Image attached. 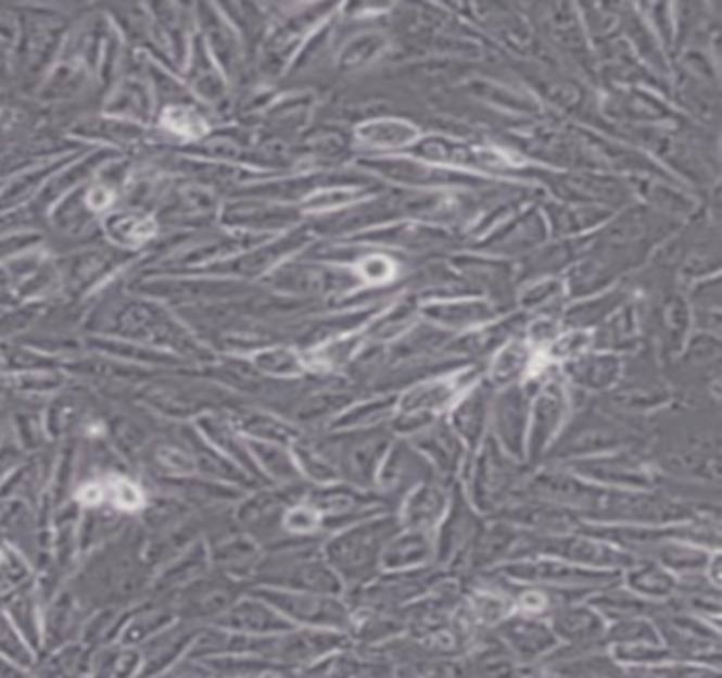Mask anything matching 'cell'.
<instances>
[{
	"mask_svg": "<svg viewBox=\"0 0 722 678\" xmlns=\"http://www.w3.org/2000/svg\"><path fill=\"white\" fill-rule=\"evenodd\" d=\"M394 410H396L394 394L369 399L365 403H352L345 412H341L338 416L333 428L345 430V428H363V426L390 423L394 416Z\"/></svg>",
	"mask_w": 722,
	"mask_h": 678,
	"instance_id": "40",
	"label": "cell"
},
{
	"mask_svg": "<svg viewBox=\"0 0 722 678\" xmlns=\"http://www.w3.org/2000/svg\"><path fill=\"white\" fill-rule=\"evenodd\" d=\"M115 200V193L109 189V187H93L89 193H87V204L89 209L93 211H104L113 204Z\"/></svg>",
	"mask_w": 722,
	"mask_h": 678,
	"instance_id": "55",
	"label": "cell"
},
{
	"mask_svg": "<svg viewBox=\"0 0 722 678\" xmlns=\"http://www.w3.org/2000/svg\"><path fill=\"white\" fill-rule=\"evenodd\" d=\"M401 530L396 513L388 511L329 535L322 555L338 573L343 592H356L382 573V555L390 539Z\"/></svg>",
	"mask_w": 722,
	"mask_h": 678,
	"instance_id": "1",
	"label": "cell"
},
{
	"mask_svg": "<svg viewBox=\"0 0 722 678\" xmlns=\"http://www.w3.org/2000/svg\"><path fill=\"white\" fill-rule=\"evenodd\" d=\"M350 611H352V622L347 628V636L350 640L358 642V646H376L407 630L405 606H394V608L354 606Z\"/></svg>",
	"mask_w": 722,
	"mask_h": 678,
	"instance_id": "29",
	"label": "cell"
},
{
	"mask_svg": "<svg viewBox=\"0 0 722 678\" xmlns=\"http://www.w3.org/2000/svg\"><path fill=\"white\" fill-rule=\"evenodd\" d=\"M256 365L271 376H299L305 372L303 356L291 348H271L261 352L255 359Z\"/></svg>",
	"mask_w": 722,
	"mask_h": 678,
	"instance_id": "46",
	"label": "cell"
},
{
	"mask_svg": "<svg viewBox=\"0 0 722 678\" xmlns=\"http://www.w3.org/2000/svg\"><path fill=\"white\" fill-rule=\"evenodd\" d=\"M449 494H452L449 481L441 477H432L425 484L416 486L396 508L401 528L432 532L447 511Z\"/></svg>",
	"mask_w": 722,
	"mask_h": 678,
	"instance_id": "25",
	"label": "cell"
},
{
	"mask_svg": "<svg viewBox=\"0 0 722 678\" xmlns=\"http://www.w3.org/2000/svg\"><path fill=\"white\" fill-rule=\"evenodd\" d=\"M447 570L428 564L418 568H403V570H385L373 577L369 583L358 588L356 592L347 593V606H380V608H394L405 606L422 598L425 593L434 588V583Z\"/></svg>",
	"mask_w": 722,
	"mask_h": 678,
	"instance_id": "10",
	"label": "cell"
},
{
	"mask_svg": "<svg viewBox=\"0 0 722 678\" xmlns=\"http://www.w3.org/2000/svg\"><path fill=\"white\" fill-rule=\"evenodd\" d=\"M621 583H625L628 590L636 592L642 598L666 602L676 593V575L661 566L659 562L637 557L636 562L623 570Z\"/></svg>",
	"mask_w": 722,
	"mask_h": 678,
	"instance_id": "34",
	"label": "cell"
},
{
	"mask_svg": "<svg viewBox=\"0 0 722 678\" xmlns=\"http://www.w3.org/2000/svg\"><path fill=\"white\" fill-rule=\"evenodd\" d=\"M636 432L619 420H612L595 410H585L574 416L568 424L559 439L553 441L552 448L545 456L552 461H579L592 459L599 454L634 450L637 445Z\"/></svg>",
	"mask_w": 722,
	"mask_h": 678,
	"instance_id": "6",
	"label": "cell"
},
{
	"mask_svg": "<svg viewBox=\"0 0 722 678\" xmlns=\"http://www.w3.org/2000/svg\"><path fill=\"white\" fill-rule=\"evenodd\" d=\"M492 570L509 577L512 581H519V583H532V586L552 588V590L595 592V590L621 583L619 570H595V568L577 566V564H570V562H563L557 557H547V555L512 560Z\"/></svg>",
	"mask_w": 722,
	"mask_h": 678,
	"instance_id": "9",
	"label": "cell"
},
{
	"mask_svg": "<svg viewBox=\"0 0 722 678\" xmlns=\"http://www.w3.org/2000/svg\"><path fill=\"white\" fill-rule=\"evenodd\" d=\"M568 405L570 401L563 386L553 376H547L532 397V423L528 439V456L532 461L543 459L552 448L555 435L559 432L563 416L568 412Z\"/></svg>",
	"mask_w": 722,
	"mask_h": 678,
	"instance_id": "21",
	"label": "cell"
},
{
	"mask_svg": "<svg viewBox=\"0 0 722 678\" xmlns=\"http://www.w3.org/2000/svg\"><path fill=\"white\" fill-rule=\"evenodd\" d=\"M525 479V470L501 448L494 435L485 437L470 473L472 507L487 517L496 515L523 492Z\"/></svg>",
	"mask_w": 722,
	"mask_h": 678,
	"instance_id": "5",
	"label": "cell"
},
{
	"mask_svg": "<svg viewBox=\"0 0 722 678\" xmlns=\"http://www.w3.org/2000/svg\"><path fill=\"white\" fill-rule=\"evenodd\" d=\"M547 218L553 234L559 238H574L585 231H592L597 225L606 223L612 211L595 204H547Z\"/></svg>",
	"mask_w": 722,
	"mask_h": 678,
	"instance_id": "36",
	"label": "cell"
},
{
	"mask_svg": "<svg viewBox=\"0 0 722 678\" xmlns=\"http://www.w3.org/2000/svg\"><path fill=\"white\" fill-rule=\"evenodd\" d=\"M420 314L432 325L447 329L452 334L470 331L483 325H490L498 310L485 301V299H443V301H430L425 307H420Z\"/></svg>",
	"mask_w": 722,
	"mask_h": 678,
	"instance_id": "27",
	"label": "cell"
},
{
	"mask_svg": "<svg viewBox=\"0 0 722 678\" xmlns=\"http://www.w3.org/2000/svg\"><path fill=\"white\" fill-rule=\"evenodd\" d=\"M587 602L606 622H621L632 617H655L666 608V602H655L648 598H642L636 592L621 588V583L601 588L587 595Z\"/></svg>",
	"mask_w": 722,
	"mask_h": 678,
	"instance_id": "32",
	"label": "cell"
},
{
	"mask_svg": "<svg viewBox=\"0 0 722 678\" xmlns=\"http://www.w3.org/2000/svg\"><path fill=\"white\" fill-rule=\"evenodd\" d=\"M592 343H594V339H592L590 331L570 329V334L557 336V339L549 346V352H552L555 359L570 361V359H577V356L590 352Z\"/></svg>",
	"mask_w": 722,
	"mask_h": 678,
	"instance_id": "52",
	"label": "cell"
},
{
	"mask_svg": "<svg viewBox=\"0 0 722 678\" xmlns=\"http://www.w3.org/2000/svg\"><path fill=\"white\" fill-rule=\"evenodd\" d=\"M492 517L507 519L519 530L534 535L577 532L583 524V519L574 511L532 494H519L515 501H510L509 505H505Z\"/></svg>",
	"mask_w": 722,
	"mask_h": 678,
	"instance_id": "17",
	"label": "cell"
},
{
	"mask_svg": "<svg viewBox=\"0 0 722 678\" xmlns=\"http://www.w3.org/2000/svg\"><path fill=\"white\" fill-rule=\"evenodd\" d=\"M559 325L561 316L555 310L539 312V316L532 323H528V338H530L528 343L536 348H549L559 336Z\"/></svg>",
	"mask_w": 722,
	"mask_h": 678,
	"instance_id": "53",
	"label": "cell"
},
{
	"mask_svg": "<svg viewBox=\"0 0 722 678\" xmlns=\"http://www.w3.org/2000/svg\"><path fill=\"white\" fill-rule=\"evenodd\" d=\"M663 646L674 660L695 662L721 670V632L719 624L699 617L666 600V608L653 617Z\"/></svg>",
	"mask_w": 722,
	"mask_h": 678,
	"instance_id": "7",
	"label": "cell"
},
{
	"mask_svg": "<svg viewBox=\"0 0 722 678\" xmlns=\"http://www.w3.org/2000/svg\"><path fill=\"white\" fill-rule=\"evenodd\" d=\"M481 526H483L481 513L468 503L463 488L458 484H452L449 505L443 519L439 522L436 537H432L434 564L452 573L467 553Z\"/></svg>",
	"mask_w": 722,
	"mask_h": 678,
	"instance_id": "13",
	"label": "cell"
},
{
	"mask_svg": "<svg viewBox=\"0 0 722 678\" xmlns=\"http://www.w3.org/2000/svg\"><path fill=\"white\" fill-rule=\"evenodd\" d=\"M663 310L659 314V329L663 334V341L676 350L682 346L686 338L688 325H691V314H688V303L679 296H670L663 299Z\"/></svg>",
	"mask_w": 722,
	"mask_h": 678,
	"instance_id": "42",
	"label": "cell"
},
{
	"mask_svg": "<svg viewBox=\"0 0 722 678\" xmlns=\"http://www.w3.org/2000/svg\"><path fill=\"white\" fill-rule=\"evenodd\" d=\"M606 642L610 644H663L659 630L650 617H632L610 622L606 628Z\"/></svg>",
	"mask_w": 722,
	"mask_h": 678,
	"instance_id": "41",
	"label": "cell"
},
{
	"mask_svg": "<svg viewBox=\"0 0 722 678\" xmlns=\"http://www.w3.org/2000/svg\"><path fill=\"white\" fill-rule=\"evenodd\" d=\"M104 499H111L124 511H136L144 503L140 488L124 477H109L106 481H102V501Z\"/></svg>",
	"mask_w": 722,
	"mask_h": 678,
	"instance_id": "50",
	"label": "cell"
},
{
	"mask_svg": "<svg viewBox=\"0 0 722 678\" xmlns=\"http://www.w3.org/2000/svg\"><path fill=\"white\" fill-rule=\"evenodd\" d=\"M547 231L545 216L536 209H528L510 218L507 225L474 242L470 249L490 256H528L545 244Z\"/></svg>",
	"mask_w": 722,
	"mask_h": 678,
	"instance_id": "20",
	"label": "cell"
},
{
	"mask_svg": "<svg viewBox=\"0 0 722 678\" xmlns=\"http://www.w3.org/2000/svg\"><path fill=\"white\" fill-rule=\"evenodd\" d=\"M532 363H534V354H532L530 343L519 338L509 339L505 346H501L496 350V354L490 363L487 384L492 388L515 386L532 374Z\"/></svg>",
	"mask_w": 722,
	"mask_h": 678,
	"instance_id": "35",
	"label": "cell"
},
{
	"mask_svg": "<svg viewBox=\"0 0 722 678\" xmlns=\"http://www.w3.org/2000/svg\"><path fill=\"white\" fill-rule=\"evenodd\" d=\"M358 244H376L390 251L409 254L441 253L454 249L460 242V236L441 225L428 223H396L382 229H369L356 238Z\"/></svg>",
	"mask_w": 722,
	"mask_h": 678,
	"instance_id": "16",
	"label": "cell"
},
{
	"mask_svg": "<svg viewBox=\"0 0 722 678\" xmlns=\"http://www.w3.org/2000/svg\"><path fill=\"white\" fill-rule=\"evenodd\" d=\"M519 532L521 530L517 526H512L507 519L490 517L479 528L477 537L472 539L470 548L463 555V560L458 562V566L452 570V575H456L458 579L465 581L472 575H479V573H485V570H492V568L501 566L503 562L509 560L510 550L515 548Z\"/></svg>",
	"mask_w": 722,
	"mask_h": 678,
	"instance_id": "19",
	"label": "cell"
},
{
	"mask_svg": "<svg viewBox=\"0 0 722 678\" xmlns=\"http://www.w3.org/2000/svg\"><path fill=\"white\" fill-rule=\"evenodd\" d=\"M566 468L597 486L621 490H655L659 481V473L655 470V466L648 465L642 456L634 454V450L570 461Z\"/></svg>",
	"mask_w": 722,
	"mask_h": 678,
	"instance_id": "11",
	"label": "cell"
},
{
	"mask_svg": "<svg viewBox=\"0 0 722 678\" xmlns=\"http://www.w3.org/2000/svg\"><path fill=\"white\" fill-rule=\"evenodd\" d=\"M494 390L487 381H479L468 386L463 399L454 405L449 424L458 432V437L470 450H477L485 439V428L492 414Z\"/></svg>",
	"mask_w": 722,
	"mask_h": 678,
	"instance_id": "28",
	"label": "cell"
},
{
	"mask_svg": "<svg viewBox=\"0 0 722 678\" xmlns=\"http://www.w3.org/2000/svg\"><path fill=\"white\" fill-rule=\"evenodd\" d=\"M625 303H630V293L621 287V289H612L606 296L592 297L587 301L574 303L572 307L566 310V314L561 316V323H566L568 329H592L601 325L608 316H612L619 307H623Z\"/></svg>",
	"mask_w": 722,
	"mask_h": 678,
	"instance_id": "37",
	"label": "cell"
},
{
	"mask_svg": "<svg viewBox=\"0 0 722 678\" xmlns=\"http://www.w3.org/2000/svg\"><path fill=\"white\" fill-rule=\"evenodd\" d=\"M566 289L563 282L557 278H541V280H532L528 282V287H523V291L517 297V301L525 307V310H536V312H552L557 310L559 299L563 297Z\"/></svg>",
	"mask_w": 722,
	"mask_h": 678,
	"instance_id": "43",
	"label": "cell"
},
{
	"mask_svg": "<svg viewBox=\"0 0 722 678\" xmlns=\"http://www.w3.org/2000/svg\"><path fill=\"white\" fill-rule=\"evenodd\" d=\"M274 602L289 613L291 617L299 619L301 624H307L312 628H329V630H341L347 632L352 622V611L345 600L333 593L303 592L278 593L274 595Z\"/></svg>",
	"mask_w": 722,
	"mask_h": 678,
	"instance_id": "23",
	"label": "cell"
},
{
	"mask_svg": "<svg viewBox=\"0 0 722 678\" xmlns=\"http://www.w3.org/2000/svg\"><path fill=\"white\" fill-rule=\"evenodd\" d=\"M619 276L621 274L615 267H610L608 263H604L594 254H587L585 259L570 265L563 289L572 299H581V297L594 296L599 289L610 287Z\"/></svg>",
	"mask_w": 722,
	"mask_h": 678,
	"instance_id": "38",
	"label": "cell"
},
{
	"mask_svg": "<svg viewBox=\"0 0 722 678\" xmlns=\"http://www.w3.org/2000/svg\"><path fill=\"white\" fill-rule=\"evenodd\" d=\"M477 374L479 369L472 367L467 372H456L454 378H449L447 374L407 388V392L396 399V410L390 420V430L414 435L428 424L439 420V416L452 407V403L467 390L468 386H472Z\"/></svg>",
	"mask_w": 722,
	"mask_h": 678,
	"instance_id": "8",
	"label": "cell"
},
{
	"mask_svg": "<svg viewBox=\"0 0 722 678\" xmlns=\"http://www.w3.org/2000/svg\"><path fill=\"white\" fill-rule=\"evenodd\" d=\"M676 229L679 221L672 216L646 209H630L592 238L590 254L623 274L637 267L653 251V247H657Z\"/></svg>",
	"mask_w": 722,
	"mask_h": 678,
	"instance_id": "2",
	"label": "cell"
},
{
	"mask_svg": "<svg viewBox=\"0 0 722 678\" xmlns=\"http://www.w3.org/2000/svg\"><path fill=\"white\" fill-rule=\"evenodd\" d=\"M553 635L568 644H608V622L595 611L587 600H577L557 606L547 619Z\"/></svg>",
	"mask_w": 722,
	"mask_h": 678,
	"instance_id": "26",
	"label": "cell"
},
{
	"mask_svg": "<svg viewBox=\"0 0 722 678\" xmlns=\"http://www.w3.org/2000/svg\"><path fill=\"white\" fill-rule=\"evenodd\" d=\"M534 555L557 557V560H563V562H570L577 566H585V568H595V570H619V573L630 568L637 560L632 553H625L581 530L566 532V535H534V532L521 530L507 562L534 557Z\"/></svg>",
	"mask_w": 722,
	"mask_h": 678,
	"instance_id": "4",
	"label": "cell"
},
{
	"mask_svg": "<svg viewBox=\"0 0 722 678\" xmlns=\"http://www.w3.org/2000/svg\"><path fill=\"white\" fill-rule=\"evenodd\" d=\"M428 564H434L432 532L401 528L383 550L382 570H403Z\"/></svg>",
	"mask_w": 722,
	"mask_h": 678,
	"instance_id": "33",
	"label": "cell"
},
{
	"mask_svg": "<svg viewBox=\"0 0 722 678\" xmlns=\"http://www.w3.org/2000/svg\"><path fill=\"white\" fill-rule=\"evenodd\" d=\"M162 126L180 138H202L208 134V124L191 109L170 106L162 115Z\"/></svg>",
	"mask_w": 722,
	"mask_h": 678,
	"instance_id": "48",
	"label": "cell"
},
{
	"mask_svg": "<svg viewBox=\"0 0 722 678\" xmlns=\"http://www.w3.org/2000/svg\"><path fill=\"white\" fill-rule=\"evenodd\" d=\"M452 267L477 291V296L487 297V301L498 310V314L512 307L517 267L509 261L485 254H463L452 259Z\"/></svg>",
	"mask_w": 722,
	"mask_h": 678,
	"instance_id": "14",
	"label": "cell"
},
{
	"mask_svg": "<svg viewBox=\"0 0 722 678\" xmlns=\"http://www.w3.org/2000/svg\"><path fill=\"white\" fill-rule=\"evenodd\" d=\"M418 131L407 124H392V122H378L360 129V138L373 147H398L411 142Z\"/></svg>",
	"mask_w": 722,
	"mask_h": 678,
	"instance_id": "47",
	"label": "cell"
},
{
	"mask_svg": "<svg viewBox=\"0 0 722 678\" xmlns=\"http://www.w3.org/2000/svg\"><path fill=\"white\" fill-rule=\"evenodd\" d=\"M369 168L380 172L388 180L398 183V185H409L414 189H430V187H465V185H474L479 187L477 180L465 178L456 172H445V170L426 168L422 164L409 162V160H380V162H369Z\"/></svg>",
	"mask_w": 722,
	"mask_h": 678,
	"instance_id": "31",
	"label": "cell"
},
{
	"mask_svg": "<svg viewBox=\"0 0 722 678\" xmlns=\"http://www.w3.org/2000/svg\"><path fill=\"white\" fill-rule=\"evenodd\" d=\"M534 673L557 675V677H621L623 666L612 657L608 644H568L557 642L541 662H536Z\"/></svg>",
	"mask_w": 722,
	"mask_h": 678,
	"instance_id": "15",
	"label": "cell"
},
{
	"mask_svg": "<svg viewBox=\"0 0 722 678\" xmlns=\"http://www.w3.org/2000/svg\"><path fill=\"white\" fill-rule=\"evenodd\" d=\"M530 390L525 386H507L501 388V394H494L492 401V423L494 439L510 459L521 461L525 452V426H528V407H530Z\"/></svg>",
	"mask_w": 722,
	"mask_h": 678,
	"instance_id": "22",
	"label": "cell"
},
{
	"mask_svg": "<svg viewBox=\"0 0 722 678\" xmlns=\"http://www.w3.org/2000/svg\"><path fill=\"white\" fill-rule=\"evenodd\" d=\"M409 443L432 465L434 473L449 484L465 465L467 443L458 437V432L447 420L439 418L420 428L411 435Z\"/></svg>",
	"mask_w": 722,
	"mask_h": 678,
	"instance_id": "24",
	"label": "cell"
},
{
	"mask_svg": "<svg viewBox=\"0 0 722 678\" xmlns=\"http://www.w3.org/2000/svg\"><path fill=\"white\" fill-rule=\"evenodd\" d=\"M432 477H439L432 465L425 456L409 443V441H396L388 448L383 456L382 465L376 475L373 490L380 494L383 505L394 511L401 505V501L420 484H425Z\"/></svg>",
	"mask_w": 722,
	"mask_h": 678,
	"instance_id": "12",
	"label": "cell"
},
{
	"mask_svg": "<svg viewBox=\"0 0 722 678\" xmlns=\"http://www.w3.org/2000/svg\"><path fill=\"white\" fill-rule=\"evenodd\" d=\"M612 657L628 668L650 666L666 660H672L670 651L663 644H610L608 646ZM625 670V668H623Z\"/></svg>",
	"mask_w": 722,
	"mask_h": 678,
	"instance_id": "45",
	"label": "cell"
},
{
	"mask_svg": "<svg viewBox=\"0 0 722 678\" xmlns=\"http://www.w3.org/2000/svg\"><path fill=\"white\" fill-rule=\"evenodd\" d=\"M299 463L303 465V470L309 479L318 481V484H333L340 481V475L335 470V466L331 465L314 445H301L297 448Z\"/></svg>",
	"mask_w": 722,
	"mask_h": 678,
	"instance_id": "51",
	"label": "cell"
},
{
	"mask_svg": "<svg viewBox=\"0 0 722 678\" xmlns=\"http://www.w3.org/2000/svg\"><path fill=\"white\" fill-rule=\"evenodd\" d=\"M492 630L509 649L510 655L525 666H536V662H541L559 642L547 619L519 611L509 613Z\"/></svg>",
	"mask_w": 722,
	"mask_h": 678,
	"instance_id": "18",
	"label": "cell"
},
{
	"mask_svg": "<svg viewBox=\"0 0 722 678\" xmlns=\"http://www.w3.org/2000/svg\"><path fill=\"white\" fill-rule=\"evenodd\" d=\"M420 314V299L409 293L394 303L392 310H388L373 325L365 331L367 341H378L383 343L385 339H396L401 334H405L409 327H414V321Z\"/></svg>",
	"mask_w": 722,
	"mask_h": 678,
	"instance_id": "39",
	"label": "cell"
},
{
	"mask_svg": "<svg viewBox=\"0 0 722 678\" xmlns=\"http://www.w3.org/2000/svg\"><path fill=\"white\" fill-rule=\"evenodd\" d=\"M282 528L293 537H325L320 511L305 499L282 513Z\"/></svg>",
	"mask_w": 722,
	"mask_h": 678,
	"instance_id": "44",
	"label": "cell"
},
{
	"mask_svg": "<svg viewBox=\"0 0 722 678\" xmlns=\"http://www.w3.org/2000/svg\"><path fill=\"white\" fill-rule=\"evenodd\" d=\"M155 223L151 218H129V221H122V229L119 236L129 242H147L149 238H153L155 234ZM119 238V240H122Z\"/></svg>",
	"mask_w": 722,
	"mask_h": 678,
	"instance_id": "54",
	"label": "cell"
},
{
	"mask_svg": "<svg viewBox=\"0 0 722 678\" xmlns=\"http://www.w3.org/2000/svg\"><path fill=\"white\" fill-rule=\"evenodd\" d=\"M719 356H721L719 338L712 334H699L686 343L684 363L691 365L693 369H710L719 365Z\"/></svg>",
	"mask_w": 722,
	"mask_h": 678,
	"instance_id": "49",
	"label": "cell"
},
{
	"mask_svg": "<svg viewBox=\"0 0 722 678\" xmlns=\"http://www.w3.org/2000/svg\"><path fill=\"white\" fill-rule=\"evenodd\" d=\"M572 388L585 392H604L617 386L623 374V359L615 352H585L563 365Z\"/></svg>",
	"mask_w": 722,
	"mask_h": 678,
	"instance_id": "30",
	"label": "cell"
},
{
	"mask_svg": "<svg viewBox=\"0 0 722 678\" xmlns=\"http://www.w3.org/2000/svg\"><path fill=\"white\" fill-rule=\"evenodd\" d=\"M390 445L392 430L388 423L335 430L314 443V448L335 466L341 481L363 490H373L378 468Z\"/></svg>",
	"mask_w": 722,
	"mask_h": 678,
	"instance_id": "3",
	"label": "cell"
}]
</instances>
